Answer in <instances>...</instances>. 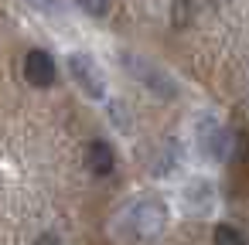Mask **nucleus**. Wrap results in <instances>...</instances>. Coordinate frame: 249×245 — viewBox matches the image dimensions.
<instances>
[{
    "mask_svg": "<svg viewBox=\"0 0 249 245\" xmlns=\"http://www.w3.org/2000/svg\"><path fill=\"white\" fill-rule=\"evenodd\" d=\"M167 221H171V211L160 197L147 194V197H137L130 201L120 218H116V231L120 238L126 242H157L164 231H167Z\"/></svg>",
    "mask_w": 249,
    "mask_h": 245,
    "instance_id": "obj_1",
    "label": "nucleus"
},
{
    "mask_svg": "<svg viewBox=\"0 0 249 245\" xmlns=\"http://www.w3.org/2000/svg\"><path fill=\"white\" fill-rule=\"evenodd\" d=\"M28 4L38 11H58V0H28Z\"/></svg>",
    "mask_w": 249,
    "mask_h": 245,
    "instance_id": "obj_9",
    "label": "nucleus"
},
{
    "mask_svg": "<svg viewBox=\"0 0 249 245\" xmlns=\"http://www.w3.org/2000/svg\"><path fill=\"white\" fill-rule=\"evenodd\" d=\"M130 65H133V62H130ZM133 72H140V75H143V85H150L157 96H167V99H174V96H178L174 82H171L164 72H157V68H150V65H143V62H137V65H133Z\"/></svg>",
    "mask_w": 249,
    "mask_h": 245,
    "instance_id": "obj_6",
    "label": "nucleus"
},
{
    "mask_svg": "<svg viewBox=\"0 0 249 245\" xmlns=\"http://www.w3.org/2000/svg\"><path fill=\"white\" fill-rule=\"evenodd\" d=\"M35 245H62V238H58V235H52V231H45V235H38V238H35Z\"/></svg>",
    "mask_w": 249,
    "mask_h": 245,
    "instance_id": "obj_10",
    "label": "nucleus"
},
{
    "mask_svg": "<svg viewBox=\"0 0 249 245\" xmlns=\"http://www.w3.org/2000/svg\"><path fill=\"white\" fill-rule=\"evenodd\" d=\"M79 7H82L89 17H106L109 7H113V0H79Z\"/></svg>",
    "mask_w": 249,
    "mask_h": 245,
    "instance_id": "obj_8",
    "label": "nucleus"
},
{
    "mask_svg": "<svg viewBox=\"0 0 249 245\" xmlns=\"http://www.w3.org/2000/svg\"><path fill=\"white\" fill-rule=\"evenodd\" d=\"M212 245H249V242H246V235H242L235 225H215Z\"/></svg>",
    "mask_w": 249,
    "mask_h": 245,
    "instance_id": "obj_7",
    "label": "nucleus"
},
{
    "mask_svg": "<svg viewBox=\"0 0 249 245\" xmlns=\"http://www.w3.org/2000/svg\"><path fill=\"white\" fill-rule=\"evenodd\" d=\"M24 79L35 85V89H48V85H55V79H58V65H55V58L45 51V48H31L28 55H24Z\"/></svg>",
    "mask_w": 249,
    "mask_h": 245,
    "instance_id": "obj_3",
    "label": "nucleus"
},
{
    "mask_svg": "<svg viewBox=\"0 0 249 245\" xmlns=\"http://www.w3.org/2000/svg\"><path fill=\"white\" fill-rule=\"evenodd\" d=\"M195 140H198V150H201L208 160H215V163H225V160L232 157V147H235V136H232L225 126L212 123V119L201 123V130H198Z\"/></svg>",
    "mask_w": 249,
    "mask_h": 245,
    "instance_id": "obj_2",
    "label": "nucleus"
},
{
    "mask_svg": "<svg viewBox=\"0 0 249 245\" xmlns=\"http://www.w3.org/2000/svg\"><path fill=\"white\" fill-rule=\"evenodd\" d=\"M86 167H89L96 177L113 174V167H116V150H113L106 140H92V143L86 147Z\"/></svg>",
    "mask_w": 249,
    "mask_h": 245,
    "instance_id": "obj_5",
    "label": "nucleus"
},
{
    "mask_svg": "<svg viewBox=\"0 0 249 245\" xmlns=\"http://www.w3.org/2000/svg\"><path fill=\"white\" fill-rule=\"evenodd\" d=\"M69 72H72V79L79 82V89H82L86 96H92V99H103V96H106L103 72H99V65H96L89 55H72V58H69Z\"/></svg>",
    "mask_w": 249,
    "mask_h": 245,
    "instance_id": "obj_4",
    "label": "nucleus"
}]
</instances>
